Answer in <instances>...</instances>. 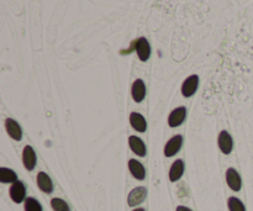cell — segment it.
<instances>
[{"instance_id":"cell-1","label":"cell","mask_w":253,"mask_h":211,"mask_svg":"<svg viewBox=\"0 0 253 211\" xmlns=\"http://www.w3.org/2000/svg\"><path fill=\"white\" fill-rule=\"evenodd\" d=\"M132 49H135L136 53H137L138 58L142 62L148 61L151 56V46L148 43L147 40L145 37H140V39H136L132 42V47L130 49H127V52H131Z\"/></svg>"},{"instance_id":"cell-2","label":"cell","mask_w":253,"mask_h":211,"mask_svg":"<svg viewBox=\"0 0 253 211\" xmlns=\"http://www.w3.org/2000/svg\"><path fill=\"white\" fill-rule=\"evenodd\" d=\"M10 199L15 203V204H20V203L26 200V188H25L24 183L17 180V182L12 183L9 190Z\"/></svg>"},{"instance_id":"cell-3","label":"cell","mask_w":253,"mask_h":211,"mask_svg":"<svg viewBox=\"0 0 253 211\" xmlns=\"http://www.w3.org/2000/svg\"><path fill=\"white\" fill-rule=\"evenodd\" d=\"M198 85H199V77L197 74H193V76L188 77L184 82H183L182 85V94L185 98H190V96L194 95L197 93Z\"/></svg>"},{"instance_id":"cell-4","label":"cell","mask_w":253,"mask_h":211,"mask_svg":"<svg viewBox=\"0 0 253 211\" xmlns=\"http://www.w3.org/2000/svg\"><path fill=\"white\" fill-rule=\"evenodd\" d=\"M147 197V189L145 187H137L135 189H132L130 192L127 197V204L128 207L133 208L140 205L141 203H143V200Z\"/></svg>"},{"instance_id":"cell-5","label":"cell","mask_w":253,"mask_h":211,"mask_svg":"<svg viewBox=\"0 0 253 211\" xmlns=\"http://www.w3.org/2000/svg\"><path fill=\"white\" fill-rule=\"evenodd\" d=\"M22 163L27 170H34V168L36 167L37 157L31 146H25L24 151H22Z\"/></svg>"},{"instance_id":"cell-6","label":"cell","mask_w":253,"mask_h":211,"mask_svg":"<svg viewBox=\"0 0 253 211\" xmlns=\"http://www.w3.org/2000/svg\"><path fill=\"white\" fill-rule=\"evenodd\" d=\"M183 138L180 135L173 136L165 146V156L166 157H173L179 152L180 147H182Z\"/></svg>"},{"instance_id":"cell-7","label":"cell","mask_w":253,"mask_h":211,"mask_svg":"<svg viewBox=\"0 0 253 211\" xmlns=\"http://www.w3.org/2000/svg\"><path fill=\"white\" fill-rule=\"evenodd\" d=\"M185 116H187V109L184 106H179V108L174 109L168 116V125L170 127H178L183 124Z\"/></svg>"},{"instance_id":"cell-8","label":"cell","mask_w":253,"mask_h":211,"mask_svg":"<svg viewBox=\"0 0 253 211\" xmlns=\"http://www.w3.org/2000/svg\"><path fill=\"white\" fill-rule=\"evenodd\" d=\"M217 143H219V148L224 155H230L232 152V147H234V141H232L231 136L227 131H221L217 137Z\"/></svg>"},{"instance_id":"cell-9","label":"cell","mask_w":253,"mask_h":211,"mask_svg":"<svg viewBox=\"0 0 253 211\" xmlns=\"http://www.w3.org/2000/svg\"><path fill=\"white\" fill-rule=\"evenodd\" d=\"M226 183L230 187V189L234 190V192H240V190H241V177H240L237 170H235L234 168H229V169L226 170Z\"/></svg>"},{"instance_id":"cell-10","label":"cell","mask_w":253,"mask_h":211,"mask_svg":"<svg viewBox=\"0 0 253 211\" xmlns=\"http://www.w3.org/2000/svg\"><path fill=\"white\" fill-rule=\"evenodd\" d=\"M5 128H6V132L12 140L20 141L22 138V130L21 126L14 120V119H6L5 120Z\"/></svg>"},{"instance_id":"cell-11","label":"cell","mask_w":253,"mask_h":211,"mask_svg":"<svg viewBox=\"0 0 253 211\" xmlns=\"http://www.w3.org/2000/svg\"><path fill=\"white\" fill-rule=\"evenodd\" d=\"M128 145H130L131 151L135 155H137L138 157H145L146 153H147L145 142L140 137H137V136H130L128 137Z\"/></svg>"},{"instance_id":"cell-12","label":"cell","mask_w":253,"mask_h":211,"mask_svg":"<svg viewBox=\"0 0 253 211\" xmlns=\"http://www.w3.org/2000/svg\"><path fill=\"white\" fill-rule=\"evenodd\" d=\"M131 94L136 103H141L146 96V84L142 79H136L131 88Z\"/></svg>"},{"instance_id":"cell-13","label":"cell","mask_w":253,"mask_h":211,"mask_svg":"<svg viewBox=\"0 0 253 211\" xmlns=\"http://www.w3.org/2000/svg\"><path fill=\"white\" fill-rule=\"evenodd\" d=\"M37 187L40 188V190H42L46 194H51L52 190H53V184H52V180L49 178V175L44 172H40L37 174L36 178Z\"/></svg>"},{"instance_id":"cell-14","label":"cell","mask_w":253,"mask_h":211,"mask_svg":"<svg viewBox=\"0 0 253 211\" xmlns=\"http://www.w3.org/2000/svg\"><path fill=\"white\" fill-rule=\"evenodd\" d=\"M128 169H130V173L132 174V177L135 178V179L143 180L146 178L145 167H143L138 161L136 160L128 161Z\"/></svg>"},{"instance_id":"cell-15","label":"cell","mask_w":253,"mask_h":211,"mask_svg":"<svg viewBox=\"0 0 253 211\" xmlns=\"http://www.w3.org/2000/svg\"><path fill=\"white\" fill-rule=\"evenodd\" d=\"M130 124H131V126H132L133 130L138 131V132H145L146 128H147V123H146V119L138 113H131Z\"/></svg>"},{"instance_id":"cell-16","label":"cell","mask_w":253,"mask_h":211,"mask_svg":"<svg viewBox=\"0 0 253 211\" xmlns=\"http://www.w3.org/2000/svg\"><path fill=\"white\" fill-rule=\"evenodd\" d=\"M184 173V162L182 160H177L172 165L169 169V180L172 183L178 182Z\"/></svg>"},{"instance_id":"cell-17","label":"cell","mask_w":253,"mask_h":211,"mask_svg":"<svg viewBox=\"0 0 253 211\" xmlns=\"http://www.w3.org/2000/svg\"><path fill=\"white\" fill-rule=\"evenodd\" d=\"M0 182L4 184H12V183L17 182L16 173L9 168H0Z\"/></svg>"},{"instance_id":"cell-18","label":"cell","mask_w":253,"mask_h":211,"mask_svg":"<svg viewBox=\"0 0 253 211\" xmlns=\"http://www.w3.org/2000/svg\"><path fill=\"white\" fill-rule=\"evenodd\" d=\"M227 207H229L230 211H246L244 203L235 197L230 198L229 202H227Z\"/></svg>"},{"instance_id":"cell-19","label":"cell","mask_w":253,"mask_h":211,"mask_svg":"<svg viewBox=\"0 0 253 211\" xmlns=\"http://www.w3.org/2000/svg\"><path fill=\"white\" fill-rule=\"evenodd\" d=\"M24 209L25 211H42V207L35 198H26Z\"/></svg>"},{"instance_id":"cell-20","label":"cell","mask_w":253,"mask_h":211,"mask_svg":"<svg viewBox=\"0 0 253 211\" xmlns=\"http://www.w3.org/2000/svg\"><path fill=\"white\" fill-rule=\"evenodd\" d=\"M51 207L54 211H71L68 204L59 198H53L51 200Z\"/></svg>"},{"instance_id":"cell-21","label":"cell","mask_w":253,"mask_h":211,"mask_svg":"<svg viewBox=\"0 0 253 211\" xmlns=\"http://www.w3.org/2000/svg\"><path fill=\"white\" fill-rule=\"evenodd\" d=\"M175 211H192L189 209V208L187 207H183V205H180V207H178L177 209H175Z\"/></svg>"},{"instance_id":"cell-22","label":"cell","mask_w":253,"mask_h":211,"mask_svg":"<svg viewBox=\"0 0 253 211\" xmlns=\"http://www.w3.org/2000/svg\"><path fill=\"white\" fill-rule=\"evenodd\" d=\"M132 211H145V209H142V208H137V209H135Z\"/></svg>"}]
</instances>
